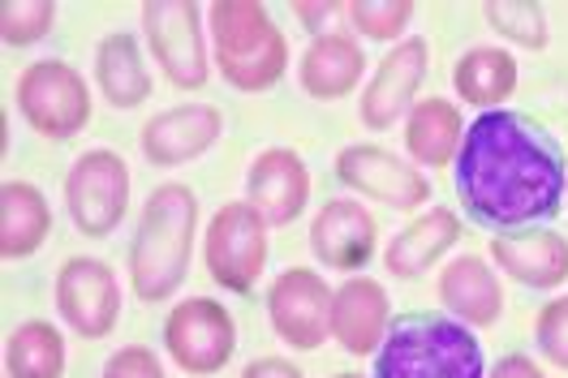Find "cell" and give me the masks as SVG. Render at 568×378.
<instances>
[{
    "label": "cell",
    "mask_w": 568,
    "mask_h": 378,
    "mask_svg": "<svg viewBox=\"0 0 568 378\" xmlns=\"http://www.w3.org/2000/svg\"><path fill=\"white\" fill-rule=\"evenodd\" d=\"M568 185L556 137L521 112H483L457 151V194L491 228H521L560 211Z\"/></svg>",
    "instance_id": "6da1fadb"
},
{
    "label": "cell",
    "mask_w": 568,
    "mask_h": 378,
    "mask_svg": "<svg viewBox=\"0 0 568 378\" xmlns=\"http://www.w3.org/2000/svg\"><path fill=\"white\" fill-rule=\"evenodd\" d=\"M194 219H199V198L185 185L169 181L151 190L130 245V284L142 302H164L181 288L190 272Z\"/></svg>",
    "instance_id": "7a4b0ae2"
},
{
    "label": "cell",
    "mask_w": 568,
    "mask_h": 378,
    "mask_svg": "<svg viewBox=\"0 0 568 378\" xmlns=\"http://www.w3.org/2000/svg\"><path fill=\"white\" fill-rule=\"evenodd\" d=\"M375 378H483V344L444 314H405L388 327Z\"/></svg>",
    "instance_id": "3957f363"
},
{
    "label": "cell",
    "mask_w": 568,
    "mask_h": 378,
    "mask_svg": "<svg viewBox=\"0 0 568 378\" xmlns=\"http://www.w3.org/2000/svg\"><path fill=\"white\" fill-rule=\"evenodd\" d=\"M212 43L220 73L237 91H267L284 78L288 48L272 13L254 0H215L212 13Z\"/></svg>",
    "instance_id": "277c9868"
},
{
    "label": "cell",
    "mask_w": 568,
    "mask_h": 378,
    "mask_svg": "<svg viewBox=\"0 0 568 378\" xmlns=\"http://www.w3.org/2000/svg\"><path fill=\"white\" fill-rule=\"evenodd\" d=\"M207 272L229 293H250L267 267V219L250 203H224L203 241Z\"/></svg>",
    "instance_id": "5b68a950"
},
{
    "label": "cell",
    "mask_w": 568,
    "mask_h": 378,
    "mask_svg": "<svg viewBox=\"0 0 568 378\" xmlns=\"http://www.w3.org/2000/svg\"><path fill=\"white\" fill-rule=\"evenodd\" d=\"M65 206L78 233L108 237L130 206V168L116 151H87L65 176Z\"/></svg>",
    "instance_id": "8992f818"
},
{
    "label": "cell",
    "mask_w": 568,
    "mask_h": 378,
    "mask_svg": "<svg viewBox=\"0 0 568 378\" xmlns=\"http://www.w3.org/2000/svg\"><path fill=\"white\" fill-rule=\"evenodd\" d=\"M18 108L31 130L65 142L91 121V91H87L82 73L65 61H39L18 82Z\"/></svg>",
    "instance_id": "52a82bcc"
},
{
    "label": "cell",
    "mask_w": 568,
    "mask_h": 378,
    "mask_svg": "<svg viewBox=\"0 0 568 378\" xmlns=\"http://www.w3.org/2000/svg\"><path fill=\"white\" fill-rule=\"evenodd\" d=\"M164 348L185 375H215V370H224V361L237 348V323L212 297H190L169 314Z\"/></svg>",
    "instance_id": "ba28073f"
},
{
    "label": "cell",
    "mask_w": 568,
    "mask_h": 378,
    "mask_svg": "<svg viewBox=\"0 0 568 378\" xmlns=\"http://www.w3.org/2000/svg\"><path fill=\"white\" fill-rule=\"evenodd\" d=\"M142 31L151 43V57L169 73L173 86L199 91L207 82V48L199 27L194 0H151L142 4Z\"/></svg>",
    "instance_id": "9c48e42d"
},
{
    "label": "cell",
    "mask_w": 568,
    "mask_h": 378,
    "mask_svg": "<svg viewBox=\"0 0 568 378\" xmlns=\"http://www.w3.org/2000/svg\"><path fill=\"white\" fill-rule=\"evenodd\" d=\"M267 318L293 348H320L332 331V293L311 267H288L267 288Z\"/></svg>",
    "instance_id": "30bf717a"
},
{
    "label": "cell",
    "mask_w": 568,
    "mask_h": 378,
    "mask_svg": "<svg viewBox=\"0 0 568 378\" xmlns=\"http://www.w3.org/2000/svg\"><path fill=\"white\" fill-rule=\"evenodd\" d=\"M336 176L349 190L384 206H396V211H414V206H423L430 198V181L423 172L414 164H405L400 155L384 151V146H371V142L345 146L336 155Z\"/></svg>",
    "instance_id": "8fae6325"
},
{
    "label": "cell",
    "mask_w": 568,
    "mask_h": 378,
    "mask_svg": "<svg viewBox=\"0 0 568 378\" xmlns=\"http://www.w3.org/2000/svg\"><path fill=\"white\" fill-rule=\"evenodd\" d=\"M57 309L78 336H108L121 314V288L112 267L100 258H70L57 275Z\"/></svg>",
    "instance_id": "7c38bea8"
},
{
    "label": "cell",
    "mask_w": 568,
    "mask_h": 378,
    "mask_svg": "<svg viewBox=\"0 0 568 378\" xmlns=\"http://www.w3.org/2000/svg\"><path fill=\"white\" fill-rule=\"evenodd\" d=\"M423 78H426V39L409 34V39H400L388 57L379 61L371 86L362 91V103H357L362 125H371V130L396 125V116H405V108L418 95Z\"/></svg>",
    "instance_id": "4fadbf2b"
},
{
    "label": "cell",
    "mask_w": 568,
    "mask_h": 378,
    "mask_svg": "<svg viewBox=\"0 0 568 378\" xmlns=\"http://www.w3.org/2000/svg\"><path fill=\"white\" fill-rule=\"evenodd\" d=\"M246 194H250V206L267 219V228H284V224H293V219L306 211L311 172H306L297 151L272 146V151H263V155L250 164Z\"/></svg>",
    "instance_id": "5bb4252c"
},
{
    "label": "cell",
    "mask_w": 568,
    "mask_h": 378,
    "mask_svg": "<svg viewBox=\"0 0 568 378\" xmlns=\"http://www.w3.org/2000/svg\"><path fill=\"white\" fill-rule=\"evenodd\" d=\"M220 108L212 103H181V108H169L160 116H151L142 125V155L146 164L155 168H178V164H190L199 160L215 137H220Z\"/></svg>",
    "instance_id": "9a60e30c"
},
{
    "label": "cell",
    "mask_w": 568,
    "mask_h": 378,
    "mask_svg": "<svg viewBox=\"0 0 568 378\" xmlns=\"http://www.w3.org/2000/svg\"><path fill=\"white\" fill-rule=\"evenodd\" d=\"M375 241H379L375 215L349 198L323 203L315 224H311V249L332 272H362L375 258Z\"/></svg>",
    "instance_id": "2e32d148"
},
{
    "label": "cell",
    "mask_w": 568,
    "mask_h": 378,
    "mask_svg": "<svg viewBox=\"0 0 568 378\" xmlns=\"http://www.w3.org/2000/svg\"><path fill=\"white\" fill-rule=\"evenodd\" d=\"M392 306L388 293L379 279H366V275H354L345 279L336 293H332V336L345 353H375L392 327Z\"/></svg>",
    "instance_id": "e0dca14e"
},
{
    "label": "cell",
    "mask_w": 568,
    "mask_h": 378,
    "mask_svg": "<svg viewBox=\"0 0 568 378\" xmlns=\"http://www.w3.org/2000/svg\"><path fill=\"white\" fill-rule=\"evenodd\" d=\"M491 258L504 275L526 288H556L568 279V241L551 228L530 233H499L491 241Z\"/></svg>",
    "instance_id": "ac0fdd59"
},
{
    "label": "cell",
    "mask_w": 568,
    "mask_h": 378,
    "mask_svg": "<svg viewBox=\"0 0 568 378\" xmlns=\"http://www.w3.org/2000/svg\"><path fill=\"white\" fill-rule=\"evenodd\" d=\"M439 302H444V309H453L457 323H465V327H496L499 314H504L499 279L474 254L453 258L439 272Z\"/></svg>",
    "instance_id": "d6986e66"
},
{
    "label": "cell",
    "mask_w": 568,
    "mask_h": 378,
    "mask_svg": "<svg viewBox=\"0 0 568 378\" xmlns=\"http://www.w3.org/2000/svg\"><path fill=\"white\" fill-rule=\"evenodd\" d=\"M462 237V219L448 211V206H430L426 215H418L409 228H400L388 241V254H384V267L396 279H418V275L439 263Z\"/></svg>",
    "instance_id": "ffe728a7"
},
{
    "label": "cell",
    "mask_w": 568,
    "mask_h": 378,
    "mask_svg": "<svg viewBox=\"0 0 568 378\" xmlns=\"http://www.w3.org/2000/svg\"><path fill=\"white\" fill-rule=\"evenodd\" d=\"M362 69L366 57L349 34H327V39H311V48L302 52V91L315 95V100H341L349 95L357 82H362Z\"/></svg>",
    "instance_id": "44dd1931"
},
{
    "label": "cell",
    "mask_w": 568,
    "mask_h": 378,
    "mask_svg": "<svg viewBox=\"0 0 568 378\" xmlns=\"http://www.w3.org/2000/svg\"><path fill=\"white\" fill-rule=\"evenodd\" d=\"M465 121L448 100H423L414 103L409 125H405V146L423 168H448L462 151Z\"/></svg>",
    "instance_id": "7402d4cb"
},
{
    "label": "cell",
    "mask_w": 568,
    "mask_h": 378,
    "mask_svg": "<svg viewBox=\"0 0 568 378\" xmlns=\"http://www.w3.org/2000/svg\"><path fill=\"white\" fill-rule=\"evenodd\" d=\"M52 228V211L36 185L27 181H4L0 190V254L4 258H27L36 254Z\"/></svg>",
    "instance_id": "603a6c76"
},
{
    "label": "cell",
    "mask_w": 568,
    "mask_h": 378,
    "mask_svg": "<svg viewBox=\"0 0 568 378\" xmlns=\"http://www.w3.org/2000/svg\"><path fill=\"white\" fill-rule=\"evenodd\" d=\"M95 82L116 108H139L151 95V73L142 65L139 39L125 31L108 34L95 52Z\"/></svg>",
    "instance_id": "cb8c5ba5"
},
{
    "label": "cell",
    "mask_w": 568,
    "mask_h": 378,
    "mask_svg": "<svg viewBox=\"0 0 568 378\" xmlns=\"http://www.w3.org/2000/svg\"><path fill=\"white\" fill-rule=\"evenodd\" d=\"M453 86L465 103L496 112V103L517 91V61L504 48H469L453 69Z\"/></svg>",
    "instance_id": "d4e9b609"
},
{
    "label": "cell",
    "mask_w": 568,
    "mask_h": 378,
    "mask_svg": "<svg viewBox=\"0 0 568 378\" xmlns=\"http://www.w3.org/2000/svg\"><path fill=\"white\" fill-rule=\"evenodd\" d=\"M4 366H9V378H61L65 370V340L52 323H22L13 336H9V348H4Z\"/></svg>",
    "instance_id": "484cf974"
},
{
    "label": "cell",
    "mask_w": 568,
    "mask_h": 378,
    "mask_svg": "<svg viewBox=\"0 0 568 378\" xmlns=\"http://www.w3.org/2000/svg\"><path fill=\"white\" fill-rule=\"evenodd\" d=\"M487 22L499 34H508L521 48H547V13L542 4L530 0H491L487 4Z\"/></svg>",
    "instance_id": "4316f807"
},
{
    "label": "cell",
    "mask_w": 568,
    "mask_h": 378,
    "mask_svg": "<svg viewBox=\"0 0 568 378\" xmlns=\"http://www.w3.org/2000/svg\"><path fill=\"white\" fill-rule=\"evenodd\" d=\"M52 18H57L52 0H13V4L0 9V34H4V43L27 48V43L48 34Z\"/></svg>",
    "instance_id": "83f0119b"
},
{
    "label": "cell",
    "mask_w": 568,
    "mask_h": 378,
    "mask_svg": "<svg viewBox=\"0 0 568 378\" xmlns=\"http://www.w3.org/2000/svg\"><path fill=\"white\" fill-rule=\"evenodd\" d=\"M354 27L371 39H396V34L409 27L414 18V4L409 0H357L349 9Z\"/></svg>",
    "instance_id": "f1b7e54d"
},
{
    "label": "cell",
    "mask_w": 568,
    "mask_h": 378,
    "mask_svg": "<svg viewBox=\"0 0 568 378\" xmlns=\"http://www.w3.org/2000/svg\"><path fill=\"white\" fill-rule=\"evenodd\" d=\"M534 344L551 366L568 370V297H556L542 306L538 327H534Z\"/></svg>",
    "instance_id": "f546056e"
},
{
    "label": "cell",
    "mask_w": 568,
    "mask_h": 378,
    "mask_svg": "<svg viewBox=\"0 0 568 378\" xmlns=\"http://www.w3.org/2000/svg\"><path fill=\"white\" fill-rule=\"evenodd\" d=\"M104 378H164V366H160V357L151 348L130 344V348H121V353L108 357Z\"/></svg>",
    "instance_id": "4dcf8cb0"
},
{
    "label": "cell",
    "mask_w": 568,
    "mask_h": 378,
    "mask_svg": "<svg viewBox=\"0 0 568 378\" xmlns=\"http://www.w3.org/2000/svg\"><path fill=\"white\" fill-rule=\"evenodd\" d=\"M293 13L306 22V31L315 34V39H327V34H345V31H341V22H345V9H341L336 0H323V4H306V0H297V4H293Z\"/></svg>",
    "instance_id": "1f68e13d"
},
{
    "label": "cell",
    "mask_w": 568,
    "mask_h": 378,
    "mask_svg": "<svg viewBox=\"0 0 568 378\" xmlns=\"http://www.w3.org/2000/svg\"><path fill=\"white\" fill-rule=\"evenodd\" d=\"M242 378H306L293 361H284V357H258V361H250Z\"/></svg>",
    "instance_id": "d6a6232c"
},
{
    "label": "cell",
    "mask_w": 568,
    "mask_h": 378,
    "mask_svg": "<svg viewBox=\"0 0 568 378\" xmlns=\"http://www.w3.org/2000/svg\"><path fill=\"white\" fill-rule=\"evenodd\" d=\"M491 378H547L538 366H534L530 357H521V353H513V357H504L496 370H491Z\"/></svg>",
    "instance_id": "836d02e7"
},
{
    "label": "cell",
    "mask_w": 568,
    "mask_h": 378,
    "mask_svg": "<svg viewBox=\"0 0 568 378\" xmlns=\"http://www.w3.org/2000/svg\"><path fill=\"white\" fill-rule=\"evenodd\" d=\"M336 378H362V375H354V370H345V375H336Z\"/></svg>",
    "instance_id": "e575fe53"
}]
</instances>
